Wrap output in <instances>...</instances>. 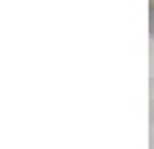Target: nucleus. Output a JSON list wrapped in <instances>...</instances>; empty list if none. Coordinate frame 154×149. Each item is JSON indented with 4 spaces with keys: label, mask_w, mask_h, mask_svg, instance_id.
<instances>
[{
    "label": "nucleus",
    "mask_w": 154,
    "mask_h": 149,
    "mask_svg": "<svg viewBox=\"0 0 154 149\" xmlns=\"http://www.w3.org/2000/svg\"><path fill=\"white\" fill-rule=\"evenodd\" d=\"M151 33H154V6H151Z\"/></svg>",
    "instance_id": "1"
}]
</instances>
